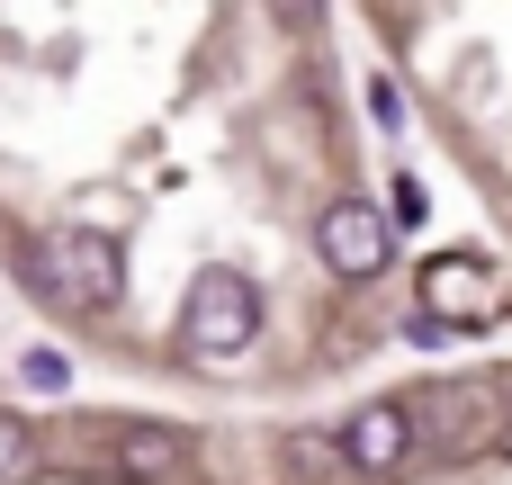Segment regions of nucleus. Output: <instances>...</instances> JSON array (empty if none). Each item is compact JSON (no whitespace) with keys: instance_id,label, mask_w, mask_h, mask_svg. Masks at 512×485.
Wrapping results in <instances>:
<instances>
[{"instance_id":"1a4fd4ad","label":"nucleus","mask_w":512,"mask_h":485,"mask_svg":"<svg viewBox=\"0 0 512 485\" xmlns=\"http://www.w3.org/2000/svg\"><path fill=\"white\" fill-rule=\"evenodd\" d=\"M423 207H432V198H423V180L405 171V180H396V225H423Z\"/></svg>"},{"instance_id":"39448f33","label":"nucleus","mask_w":512,"mask_h":485,"mask_svg":"<svg viewBox=\"0 0 512 485\" xmlns=\"http://www.w3.org/2000/svg\"><path fill=\"white\" fill-rule=\"evenodd\" d=\"M414 405H396V396H378V405H360L351 423H342V468L351 477H396L405 468V450H414Z\"/></svg>"},{"instance_id":"f03ea898","label":"nucleus","mask_w":512,"mask_h":485,"mask_svg":"<svg viewBox=\"0 0 512 485\" xmlns=\"http://www.w3.org/2000/svg\"><path fill=\"white\" fill-rule=\"evenodd\" d=\"M36 279H45L63 306H81V315H108V306L126 297V252H117V234H90V225H72V234H54V243L36 252Z\"/></svg>"},{"instance_id":"f257e3e1","label":"nucleus","mask_w":512,"mask_h":485,"mask_svg":"<svg viewBox=\"0 0 512 485\" xmlns=\"http://www.w3.org/2000/svg\"><path fill=\"white\" fill-rule=\"evenodd\" d=\"M180 342L198 360H234L261 342V288L243 270H198L189 279V306H180Z\"/></svg>"},{"instance_id":"423d86ee","label":"nucleus","mask_w":512,"mask_h":485,"mask_svg":"<svg viewBox=\"0 0 512 485\" xmlns=\"http://www.w3.org/2000/svg\"><path fill=\"white\" fill-rule=\"evenodd\" d=\"M423 297H432L450 324H468V315L495 297V279H486V261H432V270H423Z\"/></svg>"},{"instance_id":"20e7f679","label":"nucleus","mask_w":512,"mask_h":485,"mask_svg":"<svg viewBox=\"0 0 512 485\" xmlns=\"http://www.w3.org/2000/svg\"><path fill=\"white\" fill-rule=\"evenodd\" d=\"M315 243H324V261H333L342 279H378L387 252H396V234H387V216H378L369 198H333L324 225H315Z\"/></svg>"},{"instance_id":"6e6552de","label":"nucleus","mask_w":512,"mask_h":485,"mask_svg":"<svg viewBox=\"0 0 512 485\" xmlns=\"http://www.w3.org/2000/svg\"><path fill=\"white\" fill-rule=\"evenodd\" d=\"M27 468H36V450H27V432L0 414V485H27Z\"/></svg>"},{"instance_id":"0eeeda50","label":"nucleus","mask_w":512,"mask_h":485,"mask_svg":"<svg viewBox=\"0 0 512 485\" xmlns=\"http://www.w3.org/2000/svg\"><path fill=\"white\" fill-rule=\"evenodd\" d=\"M18 387H27V396H72V351L36 342V351L18 360Z\"/></svg>"},{"instance_id":"7ed1b4c3","label":"nucleus","mask_w":512,"mask_h":485,"mask_svg":"<svg viewBox=\"0 0 512 485\" xmlns=\"http://www.w3.org/2000/svg\"><path fill=\"white\" fill-rule=\"evenodd\" d=\"M117 477L126 485H198L207 459H198V441L180 423H126L117 432Z\"/></svg>"}]
</instances>
